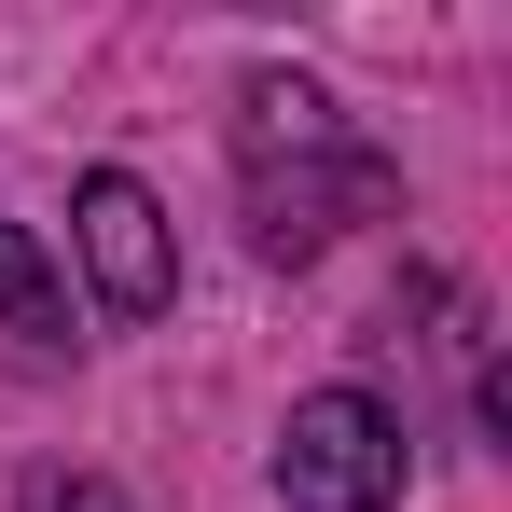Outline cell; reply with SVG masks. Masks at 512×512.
Here are the masks:
<instances>
[{
  "instance_id": "obj_1",
  "label": "cell",
  "mask_w": 512,
  "mask_h": 512,
  "mask_svg": "<svg viewBox=\"0 0 512 512\" xmlns=\"http://www.w3.org/2000/svg\"><path fill=\"white\" fill-rule=\"evenodd\" d=\"M236 194H250V250L263 263H319L360 208H388V153L305 70H250L236 84Z\"/></svg>"
},
{
  "instance_id": "obj_2",
  "label": "cell",
  "mask_w": 512,
  "mask_h": 512,
  "mask_svg": "<svg viewBox=\"0 0 512 512\" xmlns=\"http://www.w3.org/2000/svg\"><path fill=\"white\" fill-rule=\"evenodd\" d=\"M402 416L388 402H360V388H319V402H291L277 429V499L291 512H388L402 499Z\"/></svg>"
},
{
  "instance_id": "obj_3",
  "label": "cell",
  "mask_w": 512,
  "mask_h": 512,
  "mask_svg": "<svg viewBox=\"0 0 512 512\" xmlns=\"http://www.w3.org/2000/svg\"><path fill=\"white\" fill-rule=\"evenodd\" d=\"M70 236H84V277H97V305H111V319H167V305H180V236H167V208H153L125 167L84 180Z\"/></svg>"
},
{
  "instance_id": "obj_4",
  "label": "cell",
  "mask_w": 512,
  "mask_h": 512,
  "mask_svg": "<svg viewBox=\"0 0 512 512\" xmlns=\"http://www.w3.org/2000/svg\"><path fill=\"white\" fill-rule=\"evenodd\" d=\"M56 319H70V291H56L42 236H28V222H0V333H56Z\"/></svg>"
},
{
  "instance_id": "obj_5",
  "label": "cell",
  "mask_w": 512,
  "mask_h": 512,
  "mask_svg": "<svg viewBox=\"0 0 512 512\" xmlns=\"http://www.w3.org/2000/svg\"><path fill=\"white\" fill-rule=\"evenodd\" d=\"M14 512H125V485H97V471H28Z\"/></svg>"
}]
</instances>
